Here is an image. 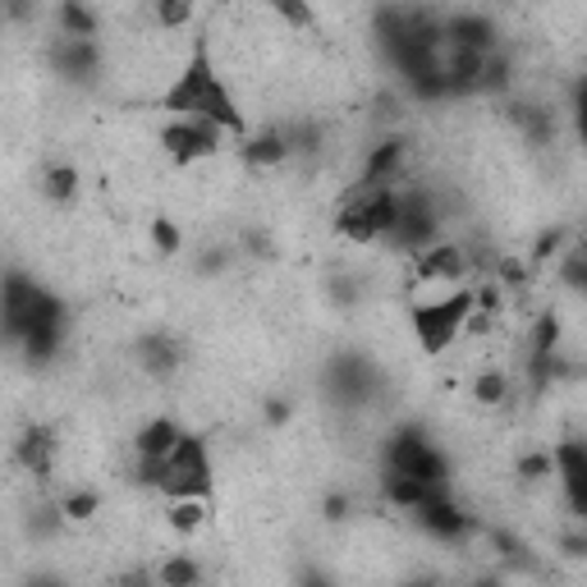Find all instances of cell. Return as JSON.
Returning <instances> with one entry per match:
<instances>
[{"label":"cell","mask_w":587,"mask_h":587,"mask_svg":"<svg viewBox=\"0 0 587 587\" xmlns=\"http://www.w3.org/2000/svg\"><path fill=\"white\" fill-rule=\"evenodd\" d=\"M445 492H450V487H431V482L408 477V473H395V469L381 473V496H386V505L404 509V515H418L427 500H437V496H445Z\"/></svg>","instance_id":"obj_11"},{"label":"cell","mask_w":587,"mask_h":587,"mask_svg":"<svg viewBox=\"0 0 587 587\" xmlns=\"http://www.w3.org/2000/svg\"><path fill=\"white\" fill-rule=\"evenodd\" d=\"M46 60L69 83H92L101 74V46H97V37H69V33H60L56 42L46 46Z\"/></svg>","instance_id":"obj_8"},{"label":"cell","mask_w":587,"mask_h":587,"mask_svg":"<svg viewBox=\"0 0 587 587\" xmlns=\"http://www.w3.org/2000/svg\"><path fill=\"white\" fill-rule=\"evenodd\" d=\"M386 469L408 473V477H422V482H431V487H450V459L431 445V437L418 422L399 427L395 437L386 441Z\"/></svg>","instance_id":"obj_2"},{"label":"cell","mask_w":587,"mask_h":587,"mask_svg":"<svg viewBox=\"0 0 587 587\" xmlns=\"http://www.w3.org/2000/svg\"><path fill=\"white\" fill-rule=\"evenodd\" d=\"M285 138H290V151H294V157H313V151L321 147V124L298 120V124H290V129H285Z\"/></svg>","instance_id":"obj_32"},{"label":"cell","mask_w":587,"mask_h":587,"mask_svg":"<svg viewBox=\"0 0 587 587\" xmlns=\"http://www.w3.org/2000/svg\"><path fill=\"white\" fill-rule=\"evenodd\" d=\"M166 523L174 528V532H197L202 523H207V496H180V500H170V509H166Z\"/></svg>","instance_id":"obj_22"},{"label":"cell","mask_w":587,"mask_h":587,"mask_svg":"<svg viewBox=\"0 0 587 587\" xmlns=\"http://www.w3.org/2000/svg\"><path fill=\"white\" fill-rule=\"evenodd\" d=\"M56 23H60V33H69V37H97V29H101V19L88 10V0H60Z\"/></svg>","instance_id":"obj_21"},{"label":"cell","mask_w":587,"mask_h":587,"mask_svg":"<svg viewBox=\"0 0 587 587\" xmlns=\"http://www.w3.org/2000/svg\"><path fill=\"white\" fill-rule=\"evenodd\" d=\"M560 252H565V229H542L538 244H532V252H528V267L538 271V267H546L551 258H560Z\"/></svg>","instance_id":"obj_35"},{"label":"cell","mask_w":587,"mask_h":587,"mask_svg":"<svg viewBox=\"0 0 587 587\" xmlns=\"http://www.w3.org/2000/svg\"><path fill=\"white\" fill-rule=\"evenodd\" d=\"M193 115H202V120L221 124V129H225L229 138H248V120H244V111H239L235 92L225 88V79H216V83L207 88V97L197 101V111H193Z\"/></svg>","instance_id":"obj_12"},{"label":"cell","mask_w":587,"mask_h":587,"mask_svg":"<svg viewBox=\"0 0 587 587\" xmlns=\"http://www.w3.org/2000/svg\"><path fill=\"white\" fill-rule=\"evenodd\" d=\"M509 83H515V65H509L505 50H492L487 65H482V88L477 92L500 97V92H509Z\"/></svg>","instance_id":"obj_27"},{"label":"cell","mask_w":587,"mask_h":587,"mask_svg":"<svg viewBox=\"0 0 587 587\" xmlns=\"http://www.w3.org/2000/svg\"><path fill=\"white\" fill-rule=\"evenodd\" d=\"M138 363L147 376H174L184 368V345L174 336H166V330H147L138 340Z\"/></svg>","instance_id":"obj_13"},{"label":"cell","mask_w":587,"mask_h":587,"mask_svg":"<svg viewBox=\"0 0 587 587\" xmlns=\"http://www.w3.org/2000/svg\"><path fill=\"white\" fill-rule=\"evenodd\" d=\"M515 477L523 482V487H542V482H551L555 477V450H528V454H519Z\"/></svg>","instance_id":"obj_25"},{"label":"cell","mask_w":587,"mask_h":587,"mask_svg":"<svg viewBox=\"0 0 587 587\" xmlns=\"http://www.w3.org/2000/svg\"><path fill=\"white\" fill-rule=\"evenodd\" d=\"M157 578H161L166 587H197V583H202V565H197L193 555H170V560H161Z\"/></svg>","instance_id":"obj_29"},{"label":"cell","mask_w":587,"mask_h":587,"mask_svg":"<svg viewBox=\"0 0 587 587\" xmlns=\"http://www.w3.org/2000/svg\"><path fill=\"white\" fill-rule=\"evenodd\" d=\"M441 239V212H437V197L418 184H399V221L391 229V248L418 258L422 248H431Z\"/></svg>","instance_id":"obj_3"},{"label":"cell","mask_w":587,"mask_h":587,"mask_svg":"<svg viewBox=\"0 0 587 587\" xmlns=\"http://www.w3.org/2000/svg\"><path fill=\"white\" fill-rule=\"evenodd\" d=\"M321 509H326V519H336V523H340V519H349V496H340V492H336V496H326Z\"/></svg>","instance_id":"obj_41"},{"label":"cell","mask_w":587,"mask_h":587,"mask_svg":"<svg viewBox=\"0 0 587 587\" xmlns=\"http://www.w3.org/2000/svg\"><path fill=\"white\" fill-rule=\"evenodd\" d=\"M151 14H157V23L166 33H180L193 19V0H151Z\"/></svg>","instance_id":"obj_31"},{"label":"cell","mask_w":587,"mask_h":587,"mask_svg":"<svg viewBox=\"0 0 587 587\" xmlns=\"http://www.w3.org/2000/svg\"><path fill=\"white\" fill-rule=\"evenodd\" d=\"M528 262H519V258H505L500 262V285H509V290H523L528 285Z\"/></svg>","instance_id":"obj_38"},{"label":"cell","mask_w":587,"mask_h":587,"mask_svg":"<svg viewBox=\"0 0 587 587\" xmlns=\"http://www.w3.org/2000/svg\"><path fill=\"white\" fill-rule=\"evenodd\" d=\"M414 519H418V528L427 532V538H437V542H464L473 532V519L450 500V492L437 496V500H427Z\"/></svg>","instance_id":"obj_10"},{"label":"cell","mask_w":587,"mask_h":587,"mask_svg":"<svg viewBox=\"0 0 587 587\" xmlns=\"http://www.w3.org/2000/svg\"><path fill=\"white\" fill-rule=\"evenodd\" d=\"M5 19H10V23L37 19V0H5Z\"/></svg>","instance_id":"obj_40"},{"label":"cell","mask_w":587,"mask_h":587,"mask_svg":"<svg viewBox=\"0 0 587 587\" xmlns=\"http://www.w3.org/2000/svg\"><path fill=\"white\" fill-rule=\"evenodd\" d=\"M404 157H408V138H386L368 151L363 161V180L359 184H399L404 180Z\"/></svg>","instance_id":"obj_16"},{"label":"cell","mask_w":587,"mask_h":587,"mask_svg":"<svg viewBox=\"0 0 587 587\" xmlns=\"http://www.w3.org/2000/svg\"><path fill=\"white\" fill-rule=\"evenodd\" d=\"M225 129L212 120H202V115H170L161 124V147H166V157L174 166H193V161H207L216 157V151L225 147Z\"/></svg>","instance_id":"obj_4"},{"label":"cell","mask_w":587,"mask_h":587,"mask_svg":"<svg viewBox=\"0 0 587 587\" xmlns=\"http://www.w3.org/2000/svg\"><path fill=\"white\" fill-rule=\"evenodd\" d=\"M509 391H515V381H509L500 368H487V372L473 376V404H482V408H500L509 399Z\"/></svg>","instance_id":"obj_24"},{"label":"cell","mask_w":587,"mask_h":587,"mask_svg":"<svg viewBox=\"0 0 587 587\" xmlns=\"http://www.w3.org/2000/svg\"><path fill=\"white\" fill-rule=\"evenodd\" d=\"M555 349H560V317L555 313H542L538 326H532L528 353H555Z\"/></svg>","instance_id":"obj_34"},{"label":"cell","mask_w":587,"mask_h":587,"mask_svg":"<svg viewBox=\"0 0 587 587\" xmlns=\"http://www.w3.org/2000/svg\"><path fill=\"white\" fill-rule=\"evenodd\" d=\"M473 290H454L445 298H431V303H418L408 321H414V336H418V349L427 359H441V353L464 336V321L473 313Z\"/></svg>","instance_id":"obj_1"},{"label":"cell","mask_w":587,"mask_h":587,"mask_svg":"<svg viewBox=\"0 0 587 587\" xmlns=\"http://www.w3.org/2000/svg\"><path fill=\"white\" fill-rule=\"evenodd\" d=\"M414 267H418V280H427V285H459V280L469 275V252L450 239H437L431 248L418 252Z\"/></svg>","instance_id":"obj_9"},{"label":"cell","mask_w":587,"mask_h":587,"mask_svg":"<svg viewBox=\"0 0 587 587\" xmlns=\"http://www.w3.org/2000/svg\"><path fill=\"white\" fill-rule=\"evenodd\" d=\"M216 79H221V69L212 65V42L197 37L193 50H189V60H184V69L174 74V83L161 92V111H166V115H193L197 101L207 97V88H212Z\"/></svg>","instance_id":"obj_5"},{"label":"cell","mask_w":587,"mask_h":587,"mask_svg":"<svg viewBox=\"0 0 587 587\" xmlns=\"http://www.w3.org/2000/svg\"><path fill=\"white\" fill-rule=\"evenodd\" d=\"M555 271H560V285H565V290L587 294V252H583V244L560 252V258H555Z\"/></svg>","instance_id":"obj_28"},{"label":"cell","mask_w":587,"mask_h":587,"mask_svg":"<svg viewBox=\"0 0 587 587\" xmlns=\"http://www.w3.org/2000/svg\"><path fill=\"white\" fill-rule=\"evenodd\" d=\"M555 482L565 492L574 519L587 528V441L583 437H565L555 445Z\"/></svg>","instance_id":"obj_7"},{"label":"cell","mask_w":587,"mask_h":587,"mask_svg":"<svg viewBox=\"0 0 587 587\" xmlns=\"http://www.w3.org/2000/svg\"><path fill=\"white\" fill-rule=\"evenodd\" d=\"M180 422L174 418H151V422H143L138 427V437H134V450L138 454H147V459H170V450L180 445Z\"/></svg>","instance_id":"obj_19"},{"label":"cell","mask_w":587,"mask_h":587,"mask_svg":"<svg viewBox=\"0 0 587 587\" xmlns=\"http://www.w3.org/2000/svg\"><path fill=\"white\" fill-rule=\"evenodd\" d=\"M262 418H267V427H290L294 422V404L285 395H271V399H262Z\"/></svg>","instance_id":"obj_36"},{"label":"cell","mask_w":587,"mask_h":587,"mask_svg":"<svg viewBox=\"0 0 587 587\" xmlns=\"http://www.w3.org/2000/svg\"><path fill=\"white\" fill-rule=\"evenodd\" d=\"M445 46H469V50H500V33L487 14H454L445 19Z\"/></svg>","instance_id":"obj_14"},{"label":"cell","mask_w":587,"mask_h":587,"mask_svg":"<svg viewBox=\"0 0 587 587\" xmlns=\"http://www.w3.org/2000/svg\"><path fill=\"white\" fill-rule=\"evenodd\" d=\"M244 147H239V157L252 166V170H271V166H285L294 151H290V138H285V129H262V134H248V138H239Z\"/></svg>","instance_id":"obj_17"},{"label":"cell","mask_w":587,"mask_h":587,"mask_svg":"<svg viewBox=\"0 0 587 587\" xmlns=\"http://www.w3.org/2000/svg\"><path fill=\"white\" fill-rule=\"evenodd\" d=\"M60 345H65V326H33L29 336L19 340V349H23V359H29L33 368H42V363H50L60 353Z\"/></svg>","instance_id":"obj_20"},{"label":"cell","mask_w":587,"mask_h":587,"mask_svg":"<svg viewBox=\"0 0 587 587\" xmlns=\"http://www.w3.org/2000/svg\"><path fill=\"white\" fill-rule=\"evenodd\" d=\"M509 124L532 143V147H546L555 143V115L538 101H509Z\"/></svg>","instance_id":"obj_18"},{"label":"cell","mask_w":587,"mask_h":587,"mask_svg":"<svg viewBox=\"0 0 587 587\" xmlns=\"http://www.w3.org/2000/svg\"><path fill=\"white\" fill-rule=\"evenodd\" d=\"M147 235H151V248H157L161 258H180V252H184V229L174 225L170 216H151Z\"/></svg>","instance_id":"obj_26"},{"label":"cell","mask_w":587,"mask_h":587,"mask_svg":"<svg viewBox=\"0 0 587 587\" xmlns=\"http://www.w3.org/2000/svg\"><path fill=\"white\" fill-rule=\"evenodd\" d=\"M14 459H19V469H29L33 477H50V469H56V431L29 427L14 441Z\"/></svg>","instance_id":"obj_15"},{"label":"cell","mask_w":587,"mask_h":587,"mask_svg":"<svg viewBox=\"0 0 587 587\" xmlns=\"http://www.w3.org/2000/svg\"><path fill=\"white\" fill-rule=\"evenodd\" d=\"M574 129H578V143L587 147V74L574 83Z\"/></svg>","instance_id":"obj_37"},{"label":"cell","mask_w":587,"mask_h":587,"mask_svg":"<svg viewBox=\"0 0 587 587\" xmlns=\"http://www.w3.org/2000/svg\"><path fill=\"white\" fill-rule=\"evenodd\" d=\"M166 500H180V496H212V454L207 441L184 431L180 445L170 450V477L161 487Z\"/></svg>","instance_id":"obj_6"},{"label":"cell","mask_w":587,"mask_h":587,"mask_svg":"<svg viewBox=\"0 0 587 587\" xmlns=\"http://www.w3.org/2000/svg\"><path fill=\"white\" fill-rule=\"evenodd\" d=\"M60 509H65V519L69 523H88V519H97V509H101V496L97 492H69L65 500H60Z\"/></svg>","instance_id":"obj_33"},{"label":"cell","mask_w":587,"mask_h":587,"mask_svg":"<svg viewBox=\"0 0 587 587\" xmlns=\"http://www.w3.org/2000/svg\"><path fill=\"white\" fill-rule=\"evenodd\" d=\"M225 267H229V248H207V252H202V262H197L202 275H216Z\"/></svg>","instance_id":"obj_39"},{"label":"cell","mask_w":587,"mask_h":587,"mask_svg":"<svg viewBox=\"0 0 587 587\" xmlns=\"http://www.w3.org/2000/svg\"><path fill=\"white\" fill-rule=\"evenodd\" d=\"M267 5H271L275 19L285 23V29H294V33H313V29H317V14H313L308 0H267Z\"/></svg>","instance_id":"obj_30"},{"label":"cell","mask_w":587,"mask_h":587,"mask_svg":"<svg viewBox=\"0 0 587 587\" xmlns=\"http://www.w3.org/2000/svg\"><path fill=\"white\" fill-rule=\"evenodd\" d=\"M42 193L56 202V207H69L79 197V170L74 166H46L42 170Z\"/></svg>","instance_id":"obj_23"}]
</instances>
